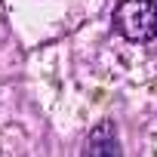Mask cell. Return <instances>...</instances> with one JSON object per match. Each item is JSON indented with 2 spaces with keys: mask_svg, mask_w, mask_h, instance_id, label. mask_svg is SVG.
Wrapping results in <instances>:
<instances>
[{
  "mask_svg": "<svg viewBox=\"0 0 157 157\" xmlns=\"http://www.w3.org/2000/svg\"><path fill=\"white\" fill-rule=\"evenodd\" d=\"M114 28L129 43H148L157 34V0H120Z\"/></svg>",
  "mask_w": 157,
  "mask_h": 157,
  "instance_id": "cell-1",
  "label": "cell"
},
{
  "mask_svg": "<svg viewBox=\"0 0 157 157\" xmlns=\"http://www.w3.org/2000/svg\"><path fill=\"white\" fill-rule=\"evenodd\" d=\"M86 157H120V142H117V132L111 123H99L90 132Z\"/></svg>",
  "mask_w": 157,
  "mask_h": 157,
  "instance_id": "cell-2",
  "label": "cell"
}]
</instances>
